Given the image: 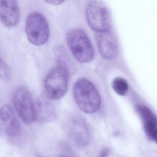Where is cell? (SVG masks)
<instances>
[{"instance_id":"16","label":"cell","mask_w":157,"mask_h":157,"mask_svg":"<svg viewBox=\"0 0 157 157\" xmlns=\"http://www.w3.org/2000/svg\"><path fill=\"white\" fill-rule=\"evenodd\" d=\"M64 2H65L64 1H61V0H47V1H45V2L54 5H60Z\"/></svg>"},{"instance_id":"12","label":"cell","mask_w":157,"mask_h":157,"mask_svg":"<svg viewBox=\"0 0 157 157\" xmlns=\"http://www.w3.org/2000/svg\"><path fill=\"white\" fill-rule=\"evenodd\" d=\"M35 120L39 123L51 122L56 118V110L48 101L42 100L35 105Z\"/></svg>"},{"instance_id":"14","label":"cell","mask_w":157,"mask_h":157,"mask_svg":"<svg viewBox=\"0 0 157 157\" xmlns=\"http://www.w3.org/2000/svg\"><path fill=\"white\" fill-rule=\"evenodd\" d=\"M112 87L116 93L120 96H125L128 91V84L124 78L117 77L113 80Z\"/></svg>"},{"instance_id":"1","label":"cell","mask_w":157,"mask_h":157,"mask_svg":"<svg viewBox=\"0 0 157 157\" xmlns=\"http://www.w3.org/2000/svg\"><path fill=\"white\" fill-rule=\"evenodd\" d=\"M75 101L79 108L86 113H93L100 109L101 98L95 86L85 78L78 79L73 87Z\"/></svg>"},{"instance_id":"11","label":"cell","mask_w":157,"mask_h":157,"mask_svg":"<svg viewBox=\"0 0 157 157\" xmlns=\"http://www.w3.org/2000/svg\"><path fill=\"white\" fill-rule=\"evenodd\" d=\"M136 111L142 120L146 136L150 140L156 142L157 123L155 114L148 107L143 105H137Z\"/></svg>"},{"instance_id":"7","label":"cell","mask_w":157,"mask_h":157,"mask_svg":"<svg viewBox=\"0 0 157 157\" xmlns=\"http://www.w3.org/2000/svg\"><path fill=\"white\" fill-rule=\"evenodd\" d=\"M21 125L14 111L8 105L0 108V136L14 138L21 132Z\"/></svg>"},{"instance_id":"9","label":"cell","mask_w":157,"mask_h":157,"mask_svg":"<svg viewBox=\"0 0 157 157\" xmlns=\"http://www.w3.org/2000/svg\"><path fill=\"white\" fill-rule=\"evenodd\" d=\"M68 131L72 141L80 147L87 146L90 141V132L87 124L79 116L71 117L68 123Z\"/></svg>"},{"instance_id":"10","label":"cell","mask_w":157,"mask_h":157,"mask_svg":"<svg viewBox=\"0 0 157 157\" xmlns=\"http://www.w3.org/2000/svg\"><path fill=\"white\" fill-rule=\"evenodd\" d=\"M20 7L16 1L0 0V22L8 28L17 25L20 20Z\"/></svg>"},{"instance_id":"17","label":"cell","mask_w":157,"mask_h":157,"mask_svg":"<svg viewBox=\"0 0 157 157\" xmlns=\"http://www.w3.org/2000/svg\"><path fill=\"white\" fill-rule=\"evenodd\" d=\"M109 153V150L108 149H104L103 150L101 151L100 155H99V157H107Z\"/></svg>"},{"instance_id":"2","label":"cell","mask_w":157,"mask_h":157,"mask_svg":"<svg viewBox=\"0 0 157 157\" xmlns=\"http://www.w3.org/2000/svg\"><path fill=\"white\" fill-rule=\"evenodd\" d=\"M67 42L72 55L79 62L88 63L93 59V47L86 33L81 29L70 30L67 34Z\"/></svg>"},{"instance_id":"15","label":"cell","mask_w":157,"mask_h":157,"mask_svg":"<svg viewBox=\"0 0 157 157\" xmlns=\"http://www.w3.org/2000/svg\"><path fill=\"white\" fill-rule=\"evenodd\" d=\"M11 76V71L8 64L0 56V78L8 80Z\"/></svg>"},{"instance_id":"6","label":"cell","mask_w":157,"mask_h":157,"mask_svg":"<svg viewBox=\"0 0 157 157\" xmlns=\"http://www.w3.org/2000/svg\"><path fill=\"white\" fill-rule=\"evenodd\" d=\"M13 103L18 116L25 124L31 125L35 121V105L28 89H17L13 94Z\"/></svg>"},{"instance_id":"5","label":"cell","mask_w":157,"mask_h":157,"mask_svg":"<svg viewBox=\"0 0 157 157\" xmlns=\"http://www.w3.org/2000/svg\"><path fill=\"white\" fill-rule=\"evenodd\" d=\"M85 15L89 26L96 33L111 30V14L106 5L102 2H89L86 6Z\"/></svg>"},{"instance_id":"8","label":"cell","mask_w":157,"mask_h":157,"mask_svg":"<svg viewBox=\"0 0 157 157\" xmlns=\"http://www.w3.org/2000/svg\"><path fill=\"white\" fill-rule=\"evenodd\" d=\"M95 39L98 51L104 59L112 60L116 57L118 52V43L111 30L96 33Z\"/></svg>"},{"instance_id":"19","label":"cell","mask_w":157,"mask_h":157,"mask_svg":"<svg viewBox=\"0 0 157 157\" xmlns=\"http://www.w3.org/2000/svg\"></svg>"},{"instance_id":"18","label":"cell","mask_w":157,"mask_h":157,"mask_svg":"<svg viewBox=\"0 0 157 157\" xmlns=\"http://www.w3.org/2000/svg\"><path fill=\"white\" fill-rule=\"evenodd\" d=\"M59 157H68L67 156H65V155H61V156H59Z\"/></svg>"},{"instance_id":"13","label":"cell","mask_w":157,"mask_h":157,"mask_svg":"<svg viewBox=\"0 0 157 157\" xmlns=\"http://www.w3.org/2000/svg\"><path fill=\"white\" fill-rule=\"evenodd\" d=\"M55 54L57 65L66 68L71 72L73 69L72 62L64 48L61 46H57L55 48Z\"/></svg>"},{"instance_id":"4","label":"cell","mask_w":157,"mask_h":157,"mask_svg":"<svg viewBox=\"0 0 157 157\" xmlns=\"http://www.w3.org/2000/svg\"><path fill=\"white\" fill-rule=\"evenodd\" d=\"M25 31L28 41L36 46L43 45L49 39V28L47 20L42 13L33 12L27 16Z\"/></svg>"},{"instance_id":"3","label":"cell","mask_w":157,"mask_h":157,"mask_svg":"<svg viewBox=\"0 0 157 157\" xmlns=\"http://www.w3.org/2000/svg\"><path fill=\"white\" fill-rule=\"evenodd\" d=\"M70 72L66 68L57 65L52 69L44 82L46 95L50 100H58L67 92Z\"/></svg>"}]
</instances>
